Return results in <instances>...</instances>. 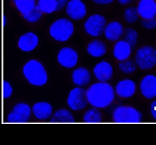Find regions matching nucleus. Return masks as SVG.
Here are the masks:
<instances>
[{"mask_svg":"<svg viewBox=\"0 0 156 145\" xmlns=\"http://www.w3.org/2000/svg\"><path fill=\"white\" fill-rule=\"evenodd\" d=\"M87 97L91 107L98 109L108 108L115 100V88L108 82L98 81L87 89Z\"/></svg>","mask_w":156,"mask_h":145,"instance_id":"obj_1","label":"nucleus"},{"mask_svg":"<svg viewBox=\"0 0 156 145\" xmlns=\"http://www.w3.org/2000/svg\"><path fill=\"white\" fill-rule=\"evenodd\" d=\"M22 72L27 82L34 87H42L48 82V76L44 65L37 59H30L23 65Z\"/></svg>","mask_w":156,"mask_h":145,"instance_id":"obj_2","label":"nucleus"},{"mask_svg":"<svg viewBox=\"0 0 156 145\" xmlns=\"http://www.w3.org/2000/svg\"><path fill=\"white\" fill-rule=\"evenodd\" d=\"M75 27L69 18H58L51 23L48 29L49 35L55 41L58 42H66L69 40L73 33Z\"/></svg>","mask_w":156,"mask_h":145,"instance_id":"obj_3","label":"nucleus"},{"mask_svg":"<svg viewBox=\"0 0 156 145\" xmlns=\"http://www.w3.org/2000/svg\"><path fill=\"white\" fill-rule=\"evenodd\" d=\"M112 121L119 123H136L142 120V114L137 108L129 105H118L114 108Z\"/></svg>","mask_w":156,"mask_h":145,"instance_id":"obj_4","label":"nucleus"},{"mask_svg":"<svg viewBox=\"0 0 156 145\" xmlns=\"http://www.w3.org/2000/svg\"><path fill=\"white\" fill-rule=\"evenodd\" d=\"M134 61L140 69L148 70L156 65V48L151 45H144L136 50Z\"/></svg>","mask_w":156,"mask_h":145,"instance_id":"obj_5","label":"nucleus"},{"mask_svg":"<svg viewBox=\"0 0 156 145\" xmlns=\"http://www.w3.org/2000/svg\"><path fill=\"white\" fill-rule=\"evenodd\" d=\"M106 18L99 13L91 14L83 23V29L87 35L92 37H98L104 34L107 24Z\"/></svg>","mask_w":156,"mask_h":145,"instance_id":"obj_6","label":"nucleus"},{"mask_svg":"<svg viewBox=\"0 0 156 145\" xmlns=\"http://www.w3.org/2000/svg\"><path fill=\"white\" fill-rule=\"evenodd\" d=\"M66 104L70 110L78 111L85 108L88 104L87 90L83 87H75L69 92Z\"/></svg>","mask_w":156,"mask_h":145,"instance_id":"obj_7","label":"nucleus"},{"mask_svg":"<svg viewBox=\"0 0 156 145\" xmlns=\"http://www.w3.org/2000/svg\"><path fill=\"white\" fill-rule=\"evenodd\" d=\"M32 108L27 103L19 102L16 104L7 115L9 122H26L30 120Z\"/></svg>","mask_w":156,"mask_h":145,"instance_id":"obj_8","label":"nucleus"},{"mask_svg":"<svg viewBox=\"0 0 156 145\" xmlns=\"http://www.w3.org/2000/svg\"><path fill=\"white\" fill-rule=\"evenodd\" d=\"M79 55L77 51L71 47H63L57 54V62L66 69H73L77 65Z\"/></svg>","mask_w":156,"mask_h":145,"instance_id":"obj_9","label":"nucleus"},{"mask_svg":"<svg viewBox=\"0 0 156 145\" xmlns=\"http://www.w3.org/2000/svg\"><path fill=\"white\" fill-rule=\"evenodd\" d=\"M65 11L71 20H81L87 16V8L83 0H69Z\"/></svg>","mask_w":156,"mask_h":145,"instance_id":"obj_10","label":"nucleus"},{"mask_svg":"<svg viewBox=\"0 0 156 145\" xmlns=\"http://www.w3.org/2000/svg\"><path fill=\"white\" fill-rule=\"evenodd\" d=\"M136 90V84L133 80L124 78L117 82L115 86V92L121 98H130L134 95Z\"/></svg>","mask_w":156,"mask_h":145,"instance_id":"obj_11","label":"nucleus"},{"mask_svg":"<svg viewBox=\"0 0 156 145\" xmlns=\"http://www.w3.org/2000/svg\"><path fill=\"white\" fill-rule=\"evenodd\" d=\"M113 67L108 62L102 60L98 62L93 68V75L99 82H108L113 76Z\"/></svg>","mask_w":156,"mask_h":145,"instance_id":"obj_12","label":"nucleus"},{"mask_svg":"<svg viewBox=\"0 0 156 145\" xmlns=\"http://www.w3.org/2000/svg\"><path fill=\"white\" fill-rule=\"evenodd\" d=\"M39 44V37L34 32H26L20 36L17 41V46L20 50L24 52L34 51Z\"/></svg>","mask_w":156,"mask_h":145,"instance_id":"obj_13","label":"nucleus"},{"mask_svg":"<svg viewBox=\"0 0 156 145\" xmlns=\"http://www.w3.org/2000/svg\"><path fill=\"white\" fill-rule=\"evenodd\" d=\"M140 91L147 99H154L156 97V76L147 74L142 78L140 82Z\"/></svg>","mask_w":156,"mask_h":145,"instance_id":"obj_14","label":"nucleus"},{"mask_svg":"<svg viewBox=\"0 0 156 145\" xmlns=\"http://www.w3.org/2000/svg\"><path fill=\"white\" fill-rule=\"evenodd\" d=\"M125 28L122 23L117 20L110 21L105 26L103 35L109 41H118L124 35Z\"/></svg>","mask_w":156,"mask_h":145,"instance_id":"obj_15","label":"nucleus"},{"mask_svg":"<svg viewBox=\"0 0 156 145\" xmlns=\"http://www.w3.org/2000/svg\"><path fill=\"white\" fill-rule=\"evenodd\" d=\"M53 107L48 101H37L32 106V114L41 121L51 118L53 115Z\"/></svg>","mask_w":156,"mask_h":145,"instance_id":"obj_16","label":"nucleus"},{"mask_svg":"<svg viewBox=\"0 0 156 145\" xmlns=\"http://www.w3.org/2000/svg\"><path fill=\"white\" fill-rule=\"evenodd\" d=\"M136 7L142 19L156 17V0H139Z\"/></svg>","mask_w":156,"mask_h":145,"instance_id":"obj_17","label":"nucleus"},{"mask_svg":"<svg viewBox=\"0 0 156 145\" xmlns=\"http://www.w3.org/2000/svg\"><path fill=\"white\" fill-rule=\"evenodd\" d=\"M71 79L73 84L76 85V87H86L91 80V73L87 68L79 66L73 70L71 74Z\"/></svg>","mask_w":156,"mask_h":145,"instance_id":"obj_18","label":"nucleus"},{"mask_svg":"<svg viewBox=\"0 0 156 145\" xmlns=\"http://www.w3.org/2000/svg\"><path fill=\"white\" fill-rule=\"evenodd\" d=\"M132 54V46L125 40L116 41L113 46L112 55L119 62L129 59Z\"/></svg>","mask_w":156,"mask_h":145,"instance_id":"obj_19","label":"nucleus"},{"mask_svg":"<svg viewBox=\"0 0 156 145\" xmlns=\"http://www.w3.org/2000/svg\"><path fill=\"white\" fill-rule=\"evenodd\" d=\"M87 52L91 57L101 58L106 54L107 46L99 39H94L87 44Z\"/></svg>","mask_w":156,"mask_h":145,"instance_id":"obj_20","label":"nucleus"},{"mask_svg":"<svg viewBox=\"0 0 156 145\" xmlns=\"http://www.w3.org/2000/svg\"><path fill=\"white\" fill-rule=\"evenodd\" d=\"M16 9L22 14V16L28 14L37 7L36 0H12Z\"/></svg>","mask_w":156,"mask_h":145,"instance_id":"obj_21","label":"nucleus"},{"mask_svg":"<svg viewBox=\"0 0 156 145\" xmlns=\"http://www.w3.org/2000/svg\"><path fill=\"white\" fill-rule=\"evenodd\" d=\"M50 120L52 122H73L75 118L69 110L66 108H59L54 112Z\"/></svg>","mask_w":156,"mask_h":145,"instance_id":"obj_22","label":"nucleus"},{"mask_svg":"<svg viewBox=\"0 0 156 145\" xmlns=\"http://www.w3.org/2000/svg\"><path fill=\"white\" fill-rule=\"evenodd\" d=\"M37 6L45 14H51L58 11V3L55 0H37Z\"/></svg>","mask_w":156,"mask_h":145,"instance_id":"obj_23","label":"nucleus"},{"mask_svg":"<svg viewBox=\"0 0 156 145\" xmlns=\"http://www.w3.org/2000/svg\"><path fill=\"white\" fill-rule=\"evenodd\" d=\"M102 120V115L100 110L91 107L83 113V121L85 122H100Z\"/></svg>","mask_w":156,"mask_h":145,"instance_id":"obj_24","label":"nucleus"},{"mask_svg":"<svg viewBox=\"0 0 156 145\" xmlns=\"http://www.w3.org/2000/svg\"><path fill=\"white\" fill-rule=\"evenodd\" d=\"M123 18L128 23H134L138 21L140 16L135 6H129L123 12Z\"/></svg>","mask_w":156,"mask_h":145,"instance_id":"obj_25","label":"nucleus"},{"mask_svg":"<svg viewBox=\"0 0 156 145\" xmlns=\"http://www.w3.org/2000/svg\"><path fill=\"white\" fill-rule=\"evenodd\" d=\"M118 66H119V70L125 74H131L136 71V67H137L135 61L132 59H127L126 61L119 62Z\"/></svg>","mask_w":156,"mask_h":145,"instance_id":"obj_26","label":"nucleus"},{"mask_svg":"<svg viewBox=\"0 0 156 145\" xmlns=\"http://www.w3.org/2000/svg\"><path fill=\"white\" fill-rule=\"evenodd\" d=\"M124 40L127 41L130 45L133 46L136 45L137 40H138V33L136 30H134L132 27H128V28L125 29L124 32Z\"/></svg>","mask_w":156,"mask_h":145,"instance_id":"obj_27","label":"nucleus"},{"mask_svg":"<svg viewBox=\"0 0 156 145\" xmlns=\"http://www.w3.org/2000/svg\"><path fill=\"white\" fill-rule=\"evenodd\" d=\"M42 15L43 12H41L37 6L34 10L31 11L30 12H29L28 14L23 16V17L24 18L27 22H29V23H34L38 22L39 20L41 19V18L42 17Z\"/></svg>","mask_w":156,"mask_h":145,"instance_id":"obj_28","label":"nucleus"},{"mask_svg":"<svg viewBox=\"0 0 156 145\" xmlns=\"http://www.w3.org/2000/svg\"><path fill=\"white\" fill-rule=\"evenodd\" d=\"M13 88L12 85L7 80H3L2 82V97L4 99H8L12 96Z\"/></svg>","mask_w":156,"mask_h":145,"instance_id":"obj_29","label":"nucleus"},{"mask_svg":"<svg viewBox=\"0 0 156 145\" xmlns=\"http://www.w3.org/2000/svg\"><path fill=\"white\" fill-rule=\"evenodd\" d=\"M141 26L147 30H153L156 28V17L150 19H142L140 21Z\"/></svg>","mask_w":156,"mask_h":145,"instance_id":"obj_30","label":"nucleus"},{"mask_svg":"<svg viewBox=\"0 0 156 145\" xmlns=\"http://www.w3.org/2000/svg\"><path fill=\"white\" fill-rule=\"evenodd\" d=\"M115 0H92V2L95 4L101 5H106L112 4Z\"/></svg>","mask_w":156,"mask_h":145,"instance_id":"obj_31","label":"nucleus"},{"mask_svg":"<svg viewBox=\"0 0 156 145\" xmlns=\"http://www.w3.org/2000/svg\"><path fill=\"white\" fill-rule=\"evenodd\" d=\"M150 111H151V116L156 120V100H154L151 103V105H150Z\"/></svg>","mask_w":156,"mask_h":145,"instance_id":"obj_32","label":"nucleus"},{"mask_svg":"<svg viewBox=\"0 0 156 145\" xmlns=\"http://www.w3.org/2000/svg\"><path fill=\"white\" fill-rule=\"evenodd\" d=\"M56 2L58 3V11L62 10V9L66 7V4L68 3L69 2V0H55Z\"/></svg>","mask_w":156,"mask_h":145,"instance_id":"obj_33","label":"nucleus"},{"mask_svg":"<svg viewBox=\"0 0 156 145\" xmlns=\"http://www.w3.org/2000/svg\"><path fill=\"white\" fill-rule=\"evenodd\" d=\"M116 1L119 2L120 5H129V4L131 3V2H133L134 0H116Z\"/></svg>","mask_w":156,"mask_h":145,"instance_id":"obj_34","label":"nucleus"},{"mask_svg":"<svg viewBox=\"0 0 156 145\" xmlns=\"http://www.w3.org/2000/svg\"><path fill=\"white\" fill-rule=\"evenodd\" d=\"M6 23H7V18H6V16L3 14L2 15V26L5 27V25H6Z\"/></svg>","mask_w":156,"mask_h":145,"instance_id":"obj_35","label":"nucleus"}]
</instances>
